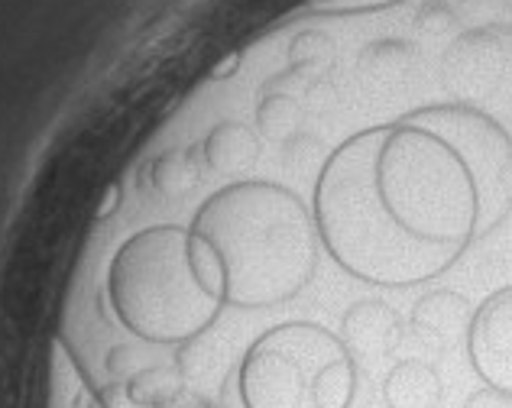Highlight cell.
Wrapping results in <instances>:
<instances>
[{
	"instance_id": "obj_1",
	"label": "cell",
	"mask_w": 512,
	"mask_h": 408,
	"mask_svg": "<svg viewBox=\"0 0 512 408\" xmlns=\"http://www.w3.org/2000/svg\"><path fill=\"white\" fill-rule=\"evenodd\" d=\"M315 230L360 282L409 289L480 240V201L461 156L402 114L344 140L315 182Z\"/></svg>"
},
{
	"instance_id": "obj_2",
	"label": "cell",
	"mask_w": 512,
	"mask_h": 408,
	"mask_svg": "<svg viewBox=\"0 0 512 408\" xmlns=\"http://www.w3.org/2000/svg\"><path fill=\"white\" fill-rule=\"evenodd\" d=\"M192 234L221 272L224 302L273 308L299 295L318 263L312 208L286 185L240 179L198 208Z\"/></svg>"
},
{
	"instance_id": "obj_3",
	"label": "cell",
	"mask_w": 512,
	"mask_h": 408,
	"mask_svg": "<svg viewBox=\"0 0 512 408\" xmlns=\"http://www.w3.org/2000/svg\"><path fill=\"white\" fill-rule=\"evenodd\" d=\"M114 315L150 344H185L218 321L221 272L188 227L159 224L124 240L107 269Z\"/></svg>"
},
{
	"instance_id": "obj_4",
	"label": "cell",
	"mask_w": 512,
	"mask_h": 408,
	"mask_svg": "<svg viewBox=\"0 0 512 408\" xmlns=\"http://www.w3.org/2000/svg\"><path fill=\"white\" fill-rule=\"evenodd\" d=\"M237 389L244 408H350L357 360L334 331L289 321L263 331L247 347Z\"/></svg>"
},
{
	"instance_id": "obj_5",
	"label": "cell",
	"mask_w": 512,
	"mask_h": 408,
	"mask_svg": "<svg viewBox=\"0 0 512 408\" xmlns=\"http://www.w3.org/2000/svg\"><path fill=\"white\" fill-rule=\"evenodd\" d=\"M412 124L438 133L477 185L480 201V237L493 234L512 214V136L480 107L461 101L428 104L406 114Z\"/></svg>"
},
{
	"instance_id": "obj_6",
	"label": "cell",
	"mask_w": 512,
	"mask_h": 408,
	"mask_svg": "<svg viewBox=\"0 0 512 408\" xmlns=\"http://www.w3.org/2000/svg\"><path fill=\"white\" fill-rule=\"evenodd\" d=\"M467 357L483 383L512 399V285L477 305L467 328Z\"/></svg>"
},
{
	"instance_id": "obj_7",
	"label": "cell",
	"mask_w": 512,
	"mask_h": 408,
	"mask_svg": "<svg viewBox=\"0 0 512 408\" xmlns=\"http://www.w3.org/2000/svg\"><path fill=\"white\" fill-rule=\"evenodd\" d=\"M338 337L354 360H383L402 344V318L386 302H357L344 311Z\"/></svg>"
},
{
	"instance_id": "obj_8",
	"label": "cell",
	"mask_w": 512,
	"mask_h": 408,
	"mask_svg": "<svg viewBox=\"0 0 512 408\" xmlns=\"http://www.w3.org/2000/svg\"><path fill=\"white\" fill-rule=\"evenodd\" d=\"M205 162L218 175H247L260 159V136L240 120H224L205 136Z\"/></svg>"
},
{
	"instance_id": "obj_9",
	"label": "cell",
	"mask_w": 512,
	"mask_h": 408,
	"mask_svg": "<svg viewBox=\"0 0 512 408\" xmlns=\"http://www.w3.org/2000/svg\"><path fill=\"white\" fill-rule=\"evenodd\" d=\"M470 318H474L470 302L461 292H451V289L428 292L412 308V328L422 337L435 340V344H448V340L461 334L467 337Z\"/></svg>"
},
{
	"instance_id": "obj_10",
	"label": "cell",
	"mask_w": 512,
	"mask_h": 408,
	"mask_svg": "<svg viewBox=\"0 0 512 408\" xmlns=\"http://www.w3.org/2000/svg\"><path fill=\"white\" fill-rule=\"evenodd\" d=\"M383 399L389 408H435L441 402V379L422 360H402L386 376Z\"/></svg>"
},
{
	"instance_id": "obj_11",
	"label": "cell",
	"mask_w": 512,
	"mask_h": 408,
	"mask_svg": "<svg viewBox=\"0 0 512 408\" xmlns=\"http://www.w3.org/2000/svg\"><path fill=\"white\" fill-rule=\"evenodd\" d=\"M52 408H98L91 399V389L82 383L72 357L62 344H56V360H52Z\"/></svg>"
},
{
	"instance_id": "obj_12",
	"label": "cell",
	"mask_w": 512,
	"mask_h": 408,
	"mask_svg": "<svg viewBox=\"0 0 512 408\" xmlns=\"http://www.w3.org/2000/svg\"><path fill=\"white\" fill-rule=\"evenodd\" d=\"M256 120H260L263 133L279 136L299 124V104H295V94H279L273 88H266L260 107H256Z\"/></svg>"
},
{
	"instance_id": "obj_13",
	"label": "cell",
	"mask_w": 512,
	"mask_h": 408,
	"mask_svg": "<svg viewBox=\"0 0 512 408\" xmlns=\"http://www.w3.org/2000/svg\"><path fill=\"white\" fill-rule=\"evenodd\" d=\"M153 182L163 195H185L195 185V166L188 153H169L153 166Z\"/></svg>"
},
{
	"instance_id": "obj_14",
	"label": "cell",
	"mask_w": 512,
	"mask_h": 408,
	"mask_svg": "<svg viewBox=\"0 0 512 408\" xmlns=\"http://www.w3.org/2000/svg\"><path fill=\"white\" fill-rule=\"evenodd\" d=\"M331 46H328V36H321L315 30H305L292 39V49H289V56L292 62L299 65V68H312L321 62V56H328Z\"/></svg>"
},
{
	"instance_id": "obj_15",
	"label": "cell",
	"mask_w": 512,
	"mask_h": 408,
	"mask_svg": "<svg viewBox=\"0 0 512 408\" xmlns=\"http://www.w3.org/2000/svg\"><path fill=\"white\" fill-rule=\"evenodd\" d=\"M402 4V0H312L315 13H331V17H344V13H370Z\"/></svg>"
},
{
	"instance_id": "obj_16",
	"label": "cell",
	"mask_w": 512,
	"mask_h": 408,
	"mask_svg": "<svg viewBox=\"0 0 512 408\" xmlns=\"http://www.w3.org/2000/svg\"><path fill=\"white\" fill-rule=\"evenodd\" d=\"M464 408H512V399L509 396H503V392H496V389H480V392H474V396L467 399V405Z\"/></svg>"
},
{
	"instance_id": "obj_17",
	"label": "cell",
	"mask_w": 512,
	"mask_h": 408,
	"mask_svg": "<svg viewBox=\"0 0 512 408\" xmlns=\"http://www.w3.org/2000/svg\"><path fill=\"white\" fill-rule=\"evenodd\" d=\"M237 62H240V52H234L231 59H227L224 65H218L214 68V78H227V75H234V68H237Z\"/></svg>"
},
{
	"instance_id": "obj_18",
	"label": "cell",
	"mask_w": 512,
	"mask_h": 408,
	"mask_svg": "<svg viewBox=\"0 0 512 408\" xmlns=\"http://www.w3.org/2000/svg\"><path fill=\"white\" fill-rule=\"evenodd\" d=\"M111 208H117V188H111V192H107V204H104L101 217H107V211H111Z\"/></svg>"
}]
</instances>
